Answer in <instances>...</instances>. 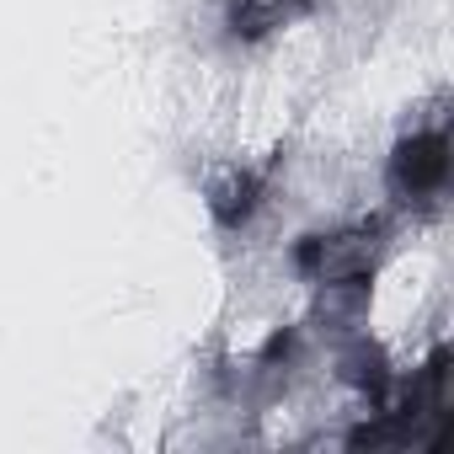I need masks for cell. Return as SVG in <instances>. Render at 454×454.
Instances as JSON below:
<instances>
[{
    "instance_id": "5",
    "label": "cell",
    "mask_w": 454,
    "mask_h": 454,
    "mask_svg": "<svg viewBox=\"0 0 454 454\" xmlns=\"http://www.w3.org/2000/svg\"><path fill=\"white\" fill-rule=\"evenodd\" d=\"M284 6H289V0H236L231 22H236V33H247V38H252V33H262Z\"/></svg>"
},
{
    "instance_id": "1",
    "label": "cell",
    "mask_w": 454,
    "mask_h": 454,
    "mask_svg": "<svg viewBox=\"0 0 454 454\" xmlns=\"http://www.w3.org/2000/svg\"><path fill=\"white\" fill-rule=\"evenodd\" d=\"M380 262V224H342V231L305 236L294 247V273L305 284H358Z\"/></svg>"
},
{
    "instance_id": "2",
    "label": "cell",
    "mask_w": 454,
    "mask_h": 454,
    "mask_svg": "<svg viewBox=\"0 0 454 454\" xmlns=\"http://www.w3.org/2000/svg\"><path fill=\"white\" fill-rule=\"evenodd\" d=\"M449 176V134L443 129H422V134H406L390 155V192L401 203L411 198H433Z\"/></svg>"
},
{
    "instance_id": "4",
    "label": "cell",
    "mask_w": 454,
    "mask_h": 454,
    "mask_svg": "<svg viewBox=\"0 0 454 454\" xmlns=\"http://www.w3.org/2000/svg\"><path fill=\"white\" fill-rule=\"evenodd\" d=\"M337 369H342V380H348L353 390H369V395H380V390L390 385L385 353H380V342H369V337H353V342L337 353Z\"/></svg>"
},
{
    "instance_id": "3",
    "label": "cell",
    "mask_w": 454,
    "mask_h": 454,
    "mask_svg": "<svg viewBox=\"0 0 454 454\" xmlns=\"http://www.w3.org/2000/svg\"><path fill=\"white\" fill-rule=\"evenodd\" d=\"M208 208H214V219L224 224V231H241V224L262 208V171L236 166V171L214 176L208 182Z\"/></svg>"
}]
</instances>
